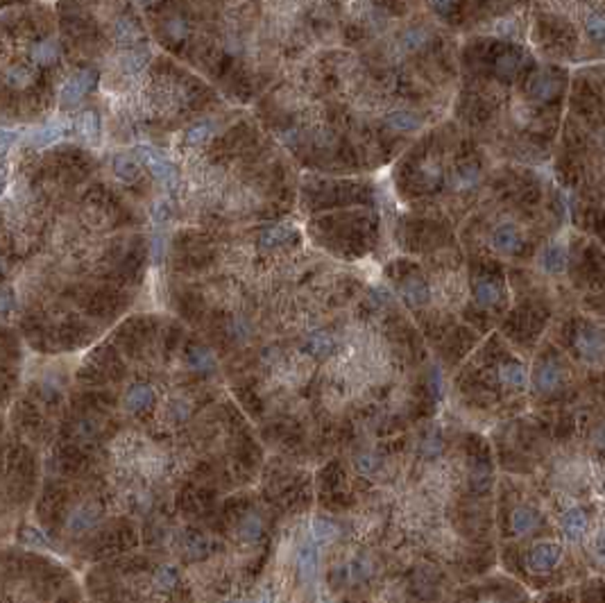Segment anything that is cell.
I'll return each instance as SVG.
<instances>
[{"label": "cell", "mask_w": 605, "mask_h": 603, "mask_svg": "<svg viewBox=\"0 0 605 603\" xmlns=\"http://www.w3.org/2000/svg\"><path fill=\"white\" fill-rule=\"evenodd\" d=\"M496 159L454 118H443L417 136L392 166V191L411 214L463 225L485 195Z\"/></svg>", "instance_id": "6da1fadb"}, {"label": "cell", "mask_w": 605, "mask_h": 603, "mask_svg": "<svg viewBox=\"0 0 605 603\" xmlns=\"http://www.w3.org/2000/svg\"><path fill=\"white\" fill-rule=\"evenodd\" d=\"M449 395L469 415H517L528 404V358L492 331L449 377Z\"/></svg>", "instance_id": "7a4b0ae2"}, {"label": "cell", "mask_w": 605, "mask_h": 603, "mask_svg": "<svg viewBox=\"0 0 605 603\" xmlns=\"http://www.w3.org/2000/svg\"><path fill=\"white\" fill-rule=\"evenodd\" d=\"M528 46L542 62L562 68L605 64V5H530Z\"/></svg>", "instance_id": "3957f363"}, {"label": "cell", "mask_w": 605, "mask_h": 603, "mask_svg": "<svg viewBox=\"0 0 605 603\" xmlns=\"http://www.w3.org/2000/svg\"><path fill=\"white\" fill-rule=\"evenodd\" d=\"M136 154H138V159H141V164H145V168H148L161 184H166L168 189H175L177 182H179V173H177L173 161H170L168 157H163V154L157 152L154 148H150V145H138Z\"/></svg>", "instance_id": "277c9868"}, {"label": "cell", "mask_w": 605, "mask_h": 603, "mask_svg": "<svg viewBox=\"0 0 605 603\" xmlns=\"http://www.w3.org/2000/svg\"><path fill=\"white\" fill-rule=\"evenodd\" d=\"M97 82V71L93 68H84L71 75L66 80V84L62 86V104L64 107H73V104L82 102L86 98V93L91 91Z\"/></svg>", "instance_id": "5b68a950"}, {"label": "cell", "mask_w": 605, "mask_h": 603, "mask_svg": "<svg viewBox=\"0 0 605 603\" xmlns=\"http://www.w3.org/2000/svg\"><path fill=\"white\" fill-rule=\"evenodd\" d=\"M562 558V549L558 547V544H551V542H542L537 544V547L530 551L528 556V567L533 569V572H549V569H553L555 565L560 562Z\"/></svg>", "instance_id": "8992f818"}, {"label": "cell", "mask_w": 605, "mask_h": 603, "mask_svg": "<svg viewBox=\"0 0 605 603\" xmlns=\"http://www.w3.org/2000/svg\"><path fill=\"white\" fill-rule=\"evenodd\" d=\"M560 531L569 540H580L587 533V512L580 506L567 508L560 517Z\"/></svg>", "instance_id": "52a82bcc"}, {"label": "cell", "mask_w": 605, "mask_h": 603, "mask_svg": "<svg viewBox=\"0 0 605 603\" xmlns=\"http://www.w3.org/2000/svg\"><path fill=\"white\" fill-rule=\"evenodd\" d=\"M539 524H542V515H539L533 506H519L514 508L510 515V526L517 535H526L530 531H535Z\"/></svg>", "instance_id": "ba28073f"}, {"label": "cell", "mask_w": 605, "mask_h": 603, "mask_svg": "<svg viewBox=\"0 0 605 603\" xmlns=\"http://www.w3.org/2000/svg\"><path fill=\"white\" fill-rule=\"evenodd\" d=\"M75 127L80 136L84 138L89 143H97L100 141V132H102V123H100V113L93 111V109H86L82 111L77 120H75Z\"/></svg>", "instance_id": "9c48e42d"}, {"label": "cell", "mask_w": 605, "mask_h": 603, "mask_svg": "<svg viewBox=\"0 0 605 603\" xmlns=\"http://www.w3.org/2000/svg\"><path fill=\"white\" fill-rule=\"evenodd\" d=\"M297 572L301 581H313L317 574V547L313 542L304 544L297 551Z\"/></svg>", "instance_id": "30bf717a"}, {"label": "cell", "mask_w": 605, "mask_h": 603, "mask_svg": "<svg viewBox=\"0 0 605 603\" xmlns=\"http://www.w3.org/2000/svg\"><path fill=\"white\" fill-rule=\"evenodd\" d=\"M297 234V230L292 225H274L270 230L263 232L261 236V248L263 250H274V248H281L286 243H290L292 236Z\"/></svg>", "instance_id": "8fae6325"}, {"label": "cell", "mask_w": 605, "mask_h": 603, "mask_svg": "<svg viewBox=\"0 0 605 603\" xmlns=\"http://www.w3.org/2000/svg\"><path fill=\"white\" fill-rule=\"evenodd\" d=\"M338 535H340V526L331 519L317 517L313 524H310V540H313L315 547L317 544H331Z\"/></svg>", "instance_id": "7c38bea8"}, {"label": "cell", "mask_w": 605, "mask_h": 603, "mask_svg": "<svg viewBox=\"0 0 605 603\" xmlns=\"http://www.w3.org/2000/svg\"><path fill=\"white\" fill-rule=\"evenodd\" d=\"M154 404V393L150 386H134L129 388V393L125 397V406L129 413H141L145 409H150Z\"/></svg>", "instance_id": "4fadbf2b"}, {"label": "cell", "mask_w": 605, "mask_h": 603, "mask_svg": "<svg viewBox=\"0 0 605 603\" xmlns=\"http://www.w3.org/2000/svg\"><path fill=\"white\" fill-rule=\"evenodd\" d=\"M95 519H97V512L93 508L82 506L77 510H73V515L68 517V528L73 533H82V531H86L91 524H95Z\"/></svg>", "instance_id": "5bb4252c"}, {"label": "cell", "mask_w": 605, "mask_h": 603, "mask_svg": "<svg viewBox=\"0 0 605 603\" xmlns=\"http://www.w3.org/2000/svg\"><path fill=\"white\" fill-rule=\"evenodd\" d=\"M57 55H59V44L55 41V39H44V41H39L35 48H32V59H35L37 64H53L57 59Z\"/></svg>", "instance_id": "9a60e30c"}, {"label": "cell", "mask_w": 605, "mask_h": 603, "mask_svg": "<svg viewBox=\"0 0 605 603\" xmlns=\"http://www.w3.org/2000/svg\"><path fill=\"white\" fill-rule=\"evenodd\" d=\"M189 363L191 368L198 372H211L216 368V358L207 347H193L189 352Z\"/></svg>", "instance_id": "2e32d148"}, {"label": "cell", "mask_w": 605, "mask_h": 603, "mask_svg": "<svg viewBox=\"0 0 605 603\" xmlns=\"http://www.w3.org/2000/svg\"><path fill=\"white\" fill-rule=\"evenodd\" d=\"M113 173H116V177H120L122 182H134L138 177V164L132 157H127V154H118V157L113 159Z\"/></svg>", "instance_id": "e0dca14e"}, {"label": "cell", "mask_w": 605, "mask_h": 603, "mask_svg": "<svg viewBox=\"0 0 605 603\" xmlns=\"http://www.w3.org/2000/svg\"><path fill=\"white\" fill-rule=\"evenodd\" d=\"M148 59H150V50L143 46H138V48H132V50L125 55V62L122 64H125V71L134 73V71H141L145 64H148Z\"/></svg>", "instance_id": "ac0fdd59"}, {"label": "cell", "mask_w": 605, "mask_h": 603, "mask_svg": "<svg viewBox=\"0 0 605 603\" xmlns=\"http://www.w3.org/2000/svg\"><path fill=\"white\" fill-rule=\"evenodd\" d=\"M211 132H214V127H211L209 120H202V123L189 127V132L184 134V143L186 145H202L211 136Z\"/></svg>", "instance_id": "d6986e66"}, {"label": "cell", "mask_w": 605, "mask_h": 603, "mask_svg": "<svg viewBox=\"0 0 605 603\" xmlns=\"http://www.w3.org/2000/svg\"><path fill=\"white\" fill-rule=\"evenodd\" d=\"M177 578L179 574L175 567H159L157 574H154V585L161 590H173L177 585Z\"/></svg>", "instance_id": "ffe728a7"}, {"label": "cell", "mask_w": 605, "mask_h": 603, "mask_svg": "<svg viewBox=\"0 0 605 603\" xmlns=\"http://www.w3.org/2000/svg\"><path fill=\"white\" fill-rule=\"evenodd\" d=\"M261 531H263V521H261V517L248 515L243 519V524H241L243 537H248V540H257V537L261 535Z\"/></svg>", "instance_id": "44dd1931"}, {"label": "cell", "mask_w": 605, "mask_h": 603, "mask_svg": "<svg viewBox=\"0 0 605 603\" xmlns=\"http://www.w3.org/2000/svg\"><path fill=\"white\" fill-rule=\"evenodd\" d=\"M59 136H62V127L59 125H48L44 129H39V132L32 136V143H35V145H50Z\"/></svg>", "instance_id": "7402d4cb"}, {"label": "cell", "mask_w": 605, "mask_h": 603, "mask_svg": "<svg viewBox=\"0 0 605 603\" xmlns=\"http://www.w3.org/2000/svg\"><path fill=\"white\" fill-rule=\"evenodd\" d=\"M21 540L26 544H30V547H48L46 535L41 531H37L35 526H23L21 528Z\"/></svg>", "instance_id": "603a6c76"}, {"label": "cell", "mask_w": 605, "mask_h": 603, "mask_svg": "<svg viewBox=\"0 0 605 603\" xmlns=\"http://www.w3.org/2000/svg\"><path fill=\"white\" fill-rule=\"evenodd\" d=\"M116 35H118V41L129 44V41H134V39L138 37V32L132 26V21L122 19V21H118V26H116Z\"/></svg>", "instance_id": "cb8c5ba5"}, {"label": "cell", "mask_w": 605, "mask_h": 603, "mask_svg": "<svg viewBox=\"0 0 605 603\" xmlns=\"http://www.w3.org/2000/svg\"><path fill=\"white\" fill-rule=\"evenodd\" d=\"M16 132L14 129H7V127H0V154H7L10 148L16 143Z\"/></svg>", "instance_id": "d4e9b609"}, {"label": "cell", "mask_w": 605, "mask_h": 603, "mask_svg": "<svg viewBox=\"0 0 605 603\" xmlns=\"http://www.w3.org/2000/svg\"><path fill=\"white\" fill-rule=\"evenodd\" d=\"M594 553L599 556V560H605V528L599 533V537H596L594 542Z\"/></svg>", "instance_id": "484cf974"}, {"label": "cell", "mask_w": 605, "mask_h": 603, "mask_svg": "<svg viewBox=\"0 0 605 603\" xmlns=\"http://www.w3.org/2000/svg\"><path fill=\"white\" fill-rule=\"evenodd\" d=\"M26 80H28V73L23 71V68H19V71L14 68V71H10V82H12V84H23V82H26Z\"/></svg>", "instance_id": "4316f807"}, {"label": "cell", "mask_w": 605, "mask_h": 603, "mask_svg": "<svg viewBox=\"0 0 605 603\" xmlns=\"http://www.w3.org/2000/svg\"><path fill=\"white\" fill-rule=\"evenodd\" d=\"M14 304V299L10 293H0V311H10Z\"/></svg>", "instance_id": "83f0119b"}, {"label": "cell", "mask_w": 605, "mask_h": 603, "mask_svg": "<svg viewBox=\"0 0 605 603\" xmlns=\"http://www.w3.org/2000/svg\"><path fill=\"white\" fill-rule=\"evenodd\" d=\"M170 30L175 32V37H182L186 28H184V23H182V21H173V23H170Z\"/></svg>", "instance_id": "f1b7e54d"}, {"label": "cell", "mask_w": 605, "mask_h": 603, "mask_svg": "<svg viewBox=\"0 0 605 603\" xmlns=\"http://www.w3.org/2000/svg\"><path fill=\"white\" fill-rule=\"evenodd\" d=\"M272 601H274L272 592H270V590H266V592H263V594H261V597H259V601H257V603H272Z\"/></svg>", "instance_id": "f546056e"}, {"label": "cell", "mask_w": 605, "mask_h": 603, "mask_svg": "<svg viewBox=\"0 0 605 603\" xmlns=\"http://www.w3.org/2000/svg\"><path fill=\"white\" fill-rule=\"evenodd\" d=\"M166 216H168V207L159 205L157 207V220H166Z\"/></svg>", "instance_id": "4dcf8cb0"}, {"label": "cell", "mask_w": 605, "mask_h": 603, "mask_svg": "<svg viewBox=\"0 0 605 603\" xmlns=\"http://www.w3.org/2000/svg\"><path fill=\"white\" fill-rule=\"evenodd\" d=\"M3 184H5V168H0V191H3Z\"/></svg>", "instance_id": "1f68e13d"}, {"label": "cell", "mask_w": 605, "mask_h": 603, "mask_svg": "<svg viewBox=\"0 0 605 603\" xmlns=\"http://www.w3.org/2000/svg\"><path fill=\"white\" fill-rule=\"evenodd\" d=\"M320 603H326V601H320Z\"/></svg>", "instance_id": "d6a6232c"}]
</instances>
